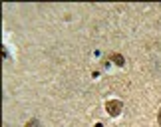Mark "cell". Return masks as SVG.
Here are the masks:
<instances>
[{
  "label": "cell",
  "instance_id": "6da1fadb",
  "mask_svg": "<svg viewBox=\"0 0 161 127\" xmlns=\"http://www.w3.org/2000/svg\"><path fill=\"white\" fill-rule=\"evenodd\" d=\"M121 107H124V103H121V101H108V103H105V109H108V113L112 117H116V115H120L121 113Z\"/></svg>",
  "mask_w": 161,
  "mask_h": 127
},
{
  "label": "cell",
  "instance_id": "7a4b0ae2",
  "mask_svg": "<svg viewBox=\"0 0 161 127\" xmlns=\"http://www.w3.org/2000/svg\"><path fill=\"white\" fill-rule=\"evenodd\" d=\"M112 60L116 62L117 66H124V63H125V60H124V56H120V54H113V56H112Z\"/></svg>",
  "mask_w": 161,
  "mask_h": 127
},
{
  "label": "cell",
  "instance_id": "3957f363",
  "mask_svg": "<svg viewBox=\"0 0 161 127\" xmlns=\"http://www.w3.org/2000/svg\"><path fill=\"white\" fill-rule=\"evenodd\" d=\"M26 127H40V121H36V119H32V121H28Z\"/></svg>",
  "mask_w": 161,
  "mask_h": 127
},
{
  "label": "cell",
  "instance_id": "277c9868",
  "mask_svg": "<svg viewBox=\"0 0 161 127\" xmlns=\"http://www.w3.org/2000/svg\"><path fill=\"white\" fill-rule=\"evenodd\" d=\"M157 119H159V127H161V111H159V115H157Z\"/></svg>",
  "mask_w": 161,
  "mask_h": 127
}]
</instances>
